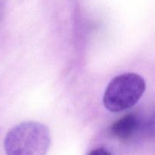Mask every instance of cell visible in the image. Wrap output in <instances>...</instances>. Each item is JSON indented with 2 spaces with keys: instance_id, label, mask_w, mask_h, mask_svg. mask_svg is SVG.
<instances>
[{
  "instance_id": "4",
  "label": "cell",
  "mask_w": 155,
  "mask_h": 155,
  "mask_svg": "<svg viewBox=\"0 0 155 155\" xmlns=\"http://www.w3.org/2000/svg\"><path fill=\"white\" fill-rule=\"evenodd\" d=\"M88 155H112L110 152H109L107 150L104 149V148H97V149L93 150L91 151Z\"/></svg>"
},
{
  "instance_id": "1",
  "label": "cell",
  "mask_w": 155,
  "mask_h": 155,
  "mask_svg": "<svg viewBox=\"0 0 155 155\" xmlns=\"http://www.w3.org/2000/svg\"><path fill=\"white\" fill-rule=\"evenodd\" d=\"M50 143L51 136L46 126L26 121L9 130L4 147L6 155H46Z\"/></svg>"
},
{
  "instance_id": "3",
  "label": "cell",
  "mask_w": 155,
  "mask_h": 155,
  "mask_svg": "<svg viewBox=\"0 0 155 155\" xmlns=\"http://www.w3.org/2000/svg\"><path fill=\"white\" fill-rule=\"evenodd\" d=\"M143 127L140 117L136 114H128L118 119L110 127L113 136L122 141H129L136 137Z\"/></svg>"
},
{
  "instance_id": "2",
  "label": "cell",
  "mask_w": 155,
  "mask_h": 155,
  "mask_svg": "<svg viewBox=\"0 0 155 155\" xmlns=\"http://www.w3.org/2000/svg\"><path fill=\"white\" fill-rule=\"evenodd\" d=\"M145 82L133 73L120 74L109 83L103 96V103L111 112H120L137 104L145 91Z\"/></svg>"
}]
</instances>
